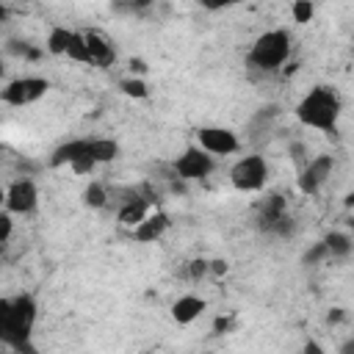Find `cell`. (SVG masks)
I'll return each mask as SVG.
<instances>
[{
  "instance_id": "6da1fadb",
  "label": "cell",
  "mask_w": 354,
  "mask_h": 354,
  "mask_svg": "<svg viewBox=\"0 0 354 354\" xmlns=\"http://www.w3.org/2000/svg\"><path fill=\"white\" fill-rule=\"evenodd\" d=\"M343 113V100L332 86H313L296 102V119L318 133H335Z\"/></svg>"
},
{
  "instance_id": "7a4b0ae2",
  "label": "cell",
  "mask_w": 354,
  "mask_h": 354,
  "mask_svg": "<svg viewBox=\"0 0 354 354\" xmlns=\"http://www.w3.org/2000/svg\"><path fill=\"white\" fill-rule=\"evenodd\" d=\"M39 318V301L33 293H19L8 299V324L3 346H8L14 354H36L33 346V329Z\"/></svg>"
},
{
  "instance_id": "3957f363",
  "label": "cell",
  "mask_w": 354,
  "mask_h": 354,
  "mask_svg": "<svg viewBox=\"0 0 354 354\" xmlns=\"http://www.w3.org/2000/svg\"><path fill=\"white\" fill-rule=\"evenodd\" d=\"M290 50H293V36L285 30V28H271L266 33H260L246 55L249 66L252 69H260V72H279L288 58H290Z\"/></svg>"
},
{
  "instance_id": "277c9868",
  "label": "cell",
  "mask_w": 354,
  "mask_h": 354,
  "mask_svg": "<svg viewBox=\"0 0 354 354\" xmlns=\"http://www.w3.org/2000/svg\"><path fill=\"white\" fill-rule=\"evenodd\" d=\"M268 177H271V166H268V160L260 152H252V155L238 158L232 163V169H230V183L241 194H257V191H263L266 183H268Z\"/></svg>"
},
{
  "instance_id": "5b68a950",
  "label": "cell",
  "mask_w": 354,
  "mask_h": 354,
  "mask_svg": "<svg viewBox=\"0 0 354 354\" xmlns=\"http://www.w3.org/2000/svg\"><path fill=\"white\" fill-rule=\"evenodd\" d=\"M254 224H257V230H263L266 235H277V238H288V235H293V230H296L293 216L288 213V199L279 196V194H271V196H266V199L257 205Z\"/></svg>"
},
{
  "instance_id": "8992f818",
  "label": "cell",
  "mask_w": 354,
  "mask_h": 354,
  "mask_svg": "<svg viewBox=\"0 0 354 354\" xmlns=\"http://www.w3.org/2000/svg\"><path fill=\"white\" fill-rule=\"evenodd\" d=\"M47 91H50V80L47 77H41V75H22V77L8 80L0 88V102H6L11 108H25V105L39 102Z\"/></svg>"
},
{
  "instance_id": "52a82bcc",
  "label": "cell",
  "mask_w": 354,
  "mask_h": 354,
  "mask_svg": "<svg viewBox=\"0 0 354 354\" xmlns=\"http://www.w3.org/2000/svg\"><path fill=\"white\" fill-rule=\"evenodd\" d=\"M216 169V158H210L205 149H199L196 144L194 147H185L177 160H174V174L185 183H194V180H205L210 177Z\"/></svg>"
},
{
  "instance_id": "ba28073f",
  "label": "cell",
  "mask_w": 354,
  "mask_h": 354,
  "mask_svg": "<svg viewBox=\"0 0 354 354\" xmlns=\"http://www.w3.org/2000/svg\"><path fill=\"white\" fill-rule=\"evenodd\" d=\"M39 207V188L30 177H17L6 185V213L11 216H30Z\"/></svg>"
},
{
  "instance_id": "9c48e42d",
  "label": "cell",
  "mask_w": 354,
  "mask_h": 354,
  "mask_svg": "<svg viewBox=\"0 0 354 354\" xmlns=\"http://www.w3.org/2000/svg\"><path fill=\"white\" fill-rule=\"evenodd\" d=\"M332 169H335V158L326 155V152H321L315 158H307V163L299 169V180H296L299 191L304 196H315L326 185V180L332 177Z\"/></svg>"
},
{
  "instance_id": "30bf717a",
  "label": "cell",
  "mask_w": 354,
  "mask_h": 354,
  "mask_svg": "<svg viewBox=\"0 0 354 354\" xmlns=\"http://www.w3.org/2000/svg\"><path fill=\"white\" fill-rule=\"evenodd\" d=\"M196 147L205 149L210 158H224V155L238 152L241 149V141H238V136L230 127L210 124V127H199L196 130Z\"/></svg>"
},
{
  "instance_id": "8fae6325",
  "label": "cell",
  "mask_w": 354,
  "mask_h": 354,
  "mask_svg": "<svg viewBox=\"0 0 354 354\" xmlns=\"http://www.w3.org/2000/svg\"><path fill=\"white\" fill-rule=\"evenodd\" d=\"M155 207V199L149 196V194H141V191H127V196L119 202V207H116V221L122 224V227H127V230H133V227H138L144 218H147V213Z\"/></svg>"
},
{
  "instance_id": "7c38bea8",
  "label": "cell",
  "mask_w": 354,
  "mask_h": 354,
  "mask_svg": "<svg viewBox=\"0 0 354 354\" xmlns=\"http://www.w3.org/2000/svg\"><path fill=\"white\" fill-rule=\"evenodd\" d=\"M169 224H171V221H169V213L160 210V207H152V210L147 213V218H144L138 227L130 230V238L138 241V243H155V241H160V238L166 235Z\"/></svg>"
},
{
  "instance_id": "4fadbf2b",
  "label": "cell",
  "mask_w": 354,
  "mask_h": 354,
  "mask_svg": "<svg viewBox=\"0 0 354 354\" xmlns=\"http://www.w3.org/2000/svg\"><path fill=\"white\" fill-rule=\"evenodd\" d=\"M207 310V301L196 293H185V296H177L174 304H171V321L180 324V326H188L194 324L202 313Z\"/></svg>"
},
{
  "instance_id": "5bb4252c",
  "label": "cell",
  "mask_w": 354,
  "mask_h": 354,
  "mask_svg": "<svg viewBox=\"0 0 354 354\" xmlns=\"http://www.w3.org/2000/svg\"><path fill=\"white\" fill-rule=\"evenodd\" d=\"M83 41H86V50H88V58L94 66H111L116 61L111 39L102 36L100 30H83Z\"/></svg>"
},
{
  "instance_id": "9a60e30c",
  "label": "cell",
  "mask_w": 354,
  "mask_h": 354,
  "mask_svg": "<svg viewBox=\"0 0 354 354\" xmlns=\"http://www.w3.org/2000/svg\"><path fill=\"white\" fill-rule=\"evenodd\" d=\"M80 155H91L88 152V138H69L64 144H58L53 152H50V166L53 169H61V166H69L72 160H77Z\"/></svg>"
},
{
  "instance_id": "2e32d148",
  "label": "cell",
  "mask_w": 354,
  "mask_h": 354,
  "mask_svg": "<svg viewBox=\"0 0 354 354\" xmlns=\"http://www.w3.org/2000/svg\"><path fill=\"white\" fill-rule=\"evenodd\" d=\"M321 241H324V246H326L329 257H340V260H346V257L351 254V249H354L351 235H348V232H343V230H332V232H326Z\"/></svg>"
},
{
  "instance_id": "e0dca14e",
  "label": "cell",
  "mask_w": 354,
  "mask_h": 354,
  "mask_svg": "<svg viewBox=\"0 0 354 354\" xmlns=\"http://www.w3.org/2000/svg\"><path fill=\"white\" fill-rule=\"evenodd\" d=\"M88 152L94 163H111L119 158V141L116 138H88Z\"/></svg>"
},
{
  "instance_id": "ac0fdd59",
  "label": "cell",
  "mask_w": 354,
  "mask_h": 354,
  "mask_svg": "<svg viewBox=\"0 0 354 354\" xmlns=\"http://www.w3.org/2000/svg\"><path fill=\"white\" fill-rule=\"evenodd\" d=\"M72 41V28H64V25H53L47 39H44V50L50 55H66V47Z\"/></svg>"
},
{
  "instance_id": "d6986e66",
  "label": "cell",
  "mask_w": 354,
  "mask_h": 354,
  "mask_svg": "<svg viewBox=\"0 0 354 354\" xmlns=\"http://www.w3.org/2000/svg\"><path fill=\"white\" fill-rule=\"evenodd\" d=\"M80 199H83V205L88 207V210H102L105 205H108V199H111V194H108V188H105V183H100V180H91L86 188H83V194H80Z\"/></svg>"
},
{
  "instance_id": "ffe728a7",
  "label": "cell",
  "mask_w": 354,
  "mask_h": 354,
  "mask_svg": "<svg viewBox=\"0 0 354 354\" xmlns=\"http://www.w3.org/2000/svg\"><path fill=\"white\" fill-rule=\"evenodd\" d=\"M3 53L6 55H14V58H22V61H39L44 50L36 47V44H30L28 39H8L6 47H3Z\"/></svg>"
},
{
  "instance_id": "44dd1931",
  "label": "cell",
  "mask_w": 354,
  "mask_h": 354,
  "mask_svg": "<svg viewBox=\"0 0 354 354\" xmlns=\"http://www.w3.org/2000/svg\"><path fill=\"white\" fill-rule=\"evenodd\" d=\"M119 91L130 100H147L149 97V86L144 83V77H130V75L119 80Z\"/></svg>"
},
{
  "instance_id": "7402d4cb",
  "label": "cell",
  "mask_w": 354,
  "mask_h": 354,
  "mask_svg": "<svg viewBox=\"0 0 354 354\" xmlns=\"http://www.w3.org/2000/svg\"><path fill=\"white\" fill-rule=\"evenodd\" d=\"M66 58H72L77 64H91L88 50H86V41H83V30H72V41L66 47Z\"/></svg>"
},
{
  "instance_id": "603a6c76",
  "label": "cell",
  "mask_w": 354,
  "mask_h": 354,
  "mask_svg": "<svg viewBox=\"0 0 354 354\" xmlns=\"http://www.w3.org/2000/svg\"><path fill=\"white\" fill-rule=\"evenodd\" d=\"M290 17H293V22L304 25L315 17V6L310 0H296V3H290Z\"/></svg>"
},
{
  "instance_id": "cb8c5ba5",
  "label": "cell",
  "mask_w": 354,
  "mask_h": 354,
  "mask_svg": "<svg viewBox=\"0 0 354 354\" xmlns=\"http://www.w3.org/2000/svg\"><path fill=\"white\" fill-rule=\"evenodd\" d=\"M279 116V105H263L257 113H254V119H252V133L254 130H260V127H271V122Z\"/></svg>"
},
{
  "instance_id": "d4e9b609",
  "label": "cell",
  "mask_w": 354,
  "mask_h": 354,
  "mask_svg": "<svg viewBox=\"0 0 354 354\" xmlns=\"http://www.w3.org/2000/svg\"><path fill=\"white\" fill-rule=\"evenodd\" d=\"M210 271H207V257H194V260H188L185 263V277L191 279V282H199V279H205Z\"/></svg>"
},
{
  "instance_id": "484cf974",
  "label": "cell",
  "mask_w": 354,
  "mask_h": 354,
  "mask_svg": "<svg viewBox=\"0 0 354 354\" xmlns=\"http://www.w3.org/2000/svg\"><path fill=\"white\" fill-rule=\"evenodd\" d=\"M324 260H329V252H326L324 241H315V243L304 252V263H307V266H318V263H324Z\"/></svg>"
},
{
  "instance_id": "4316f807",
  "label": "cell",
  "mask_w": 354,
  "mask_h": 354,
  "mask_svg": "<svg viewBox=\"0 0 354 354\" xmlns=\"http://www.w3.org/2000/svg\"><path fill=\"white\" fill-rule=\"evenodd\" d=\"M69 169H72L77 177H86V174H91V171L97 169V163H94V158H91V155H80L77 160H72V163H69Z\"/></svg>"
},
{
  "instance_id": "83f0119b",
  "label": "cell",
  "mask_w": 354,
  "mask_h": 354,
  "mask_svg": "<svg viewBox=\"0 0 354 354\" xmlns=\"http://www.w3.org/2000/svg\"><path fill=\"white\" fill-rule=\"evenodd\" d=\"M11 235H14V218H11V213L0 210V246H6L11 241Z\"/></svg>"
},
{
  "instance_id": "f1b7e54d",
  "label": "cell",
  "mask_w": 354,
  "mask_h": 354,
  "mask_svg": "<svg viewBox=\"0 0 354 354\" xmlns=\"http://www.w3.org/2000/svg\"><path fill=\"white\" fill-rule=\"evenodd\" d=\"M207 271H210L213 277H224V274L230 271V263H227L224 257H213V260H207Z\"/></svg>"
},
{
  "instance_id": "f546056e",
  "label": "cell",
  "mask_w": 354,
  "mask_h": 354,
  "mask_svg": "<svg viewBox=\"0 0 354 354\" xmlns=\"http://www.w3.org/2000/svg\"><path fill=\"white\" fill-rule=\"evenodd\" d=\"M301 354H326V348H324L315 337H307L304 346H301Z\"/></svg>"
},
{
  "instance_id": "4dcf8cb0",
  "label": "cell",
  "mask_w": 354,
  "mask_h": 354,
  "mask_svg": "<svg viewBox=\"0 0 354 354\" xmlns=\"http://www.w3.org/2000/svg\"><path fill=\"white\" fill-rule=\"evenodd\" d=\"M6 324H8V299H0V343L6 337Z\"/></svg>"
},
{
  "instance_id": "1f68e13d",
  "label": "cell",
  "mask_w": 354,
  "mask_h": 354,
  "mask_svg": "<svg viewBox=\"0 0 354 354\" xmlns=\"http://www.w3.org/2000/svg\"><path fill=\"white\" fill-rule=\"evenodd\" d=\"M346 321V307H332L326 313V324H343Z\"/></svg>"
},
{
  "instance_id": "d6a6232c",
  "label": "cell",
  "mask_w": 354,
  "mask_h": 354,
  "mask_svg": "<svg viewBox=\"0 0 354 354\" xmlns=\"http://www.w3.org/2000/svg\"><path fill=\"white\" fill-rule=\"evenodd\" d=\"M147 72V64L141 58H130V77H141Z\"/></svg>"
},
{
  "instance_id": "836d02e7",
  "label": "cell",
  "mask_w": 354,
  "mask_h": 354,
  "mask_svg": "<svg viewBox=\"0 0 354 354\" xmlns=\"http://www.w3.org/2000/svg\"><path fill=\"white\" fill-rule=\"evenodd\" d=\"M230 329V318L227 315H216V321H213V332L216 335H224Z\"/></svg>"
},
{
  "instance_id": "e575fe53",
  "label": "cell",
  "mask_w": 354,
  "mask_h": 354,
  "mask_svg": "<svg viewBox=\"0 0 354 354\" xmlns=\"http://www.w3.org/2000/svg\"><path fill=\"white\" fill-rule=\"evenodd\" d=\"M337 354H354V337H348L346 343H340V348H337Z\"/></svg>"
},
{
  "instance_id": "d590c367",
  "label": "cell",
  "mask_w": 354,
  "mask_h": 354,
  "mask_svg": "<svg viewBox=\"0 0 354 354\" xmlns=\"http://www.w3.org/2000/svg\"><path fill=\"white\" fill-rule=\"evenodd\" d=\"M3 75H6V53L0 50V77H3Z\"/></svg>"
},
{
  "instance_id": "8d00e7d4",
  "label": "cell",
  "mask_w": 354,
  "mask_h": 354,
  "mask_svg": "<svg viewBox=\"0 0 354 354\" xmlns=\"http://www.w3.org/2000/svg\"><path fill=\"white\" fill-rule=\"evenodd\" d=\"M6 207V185H0V210Z\"/></svg>"
},
{
  "instance_id": "74e56055",
  "label": "cell",
  "mask_w": 354,
  "mask_h": 354,
  "mask_svg": "<svg viewBox=\"0 0 354 354\" xmlns=\"http://www.w3.org/2000/svg\"><path fill=\"white\" fill-rule=\"evenodd\" d=\"M3 19H8V8L0 3V22H3Z\"/></svg>"
},
{
  "instance_id": "f35d334b",
  "label": "cell",
  "mask_w": 354,
  "mask_h": 354,
  "mask_svg": "<svg viewBox=\"0 0 354 354\" xmlns=\"http://www.w3.org/2000/svg\"><path fill=\"white\" fill-rule=\"evenodd\" d=\"M3 152H6V147H3V141H0V155H3Z\"/></svg>"
},
{
  "instance_id": "ab89813d",
  "label": "cell",
  "mask_w": 354,
  "mask_h": 354,
  "mask_svg": "<svg viewBox=\"0 0 354 354\" xmlns=\"http://www.w3.org/2000/svg\"><path fill=\"white\" fill-rule=\"evenodd\" d=\"M3 249H6V246H0V252H3Z\"/></svg>"
},
{
  "instance_id": "60d3db41",
  "label": "cell",
  "mask_w": 354,
  "mask_h": 354,
  "mask_svg": "<svg viewBox=\"0 0 354 354\" xmlns=\"http://www.w3.org/2000/svg\"><path fill=\"white\" fill-rule=\"evenodd\" d=\"M205 354H207V351H205Z\"/></svg>"
}]
</instances>
